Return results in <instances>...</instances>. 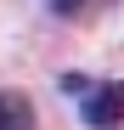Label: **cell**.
<instances>
[{
	"instance_id": "cell-1",
	"label": "cell",
	"mask_w": 124,
	"mask_h": 130,
	"mask_svg": "<svg viewBox=\"0 0 124 130\" xmlns=\"http://www.w3.org/2000/svg\"><path fill=\"white\" fill-rule=\"evenodd\" d=\"M79 119H85L90 130H113V124H124V79L90 85L85 102H79Z\"/></svg>"
},
{
	"instance_id": "cell-2",
	"label": "cell",
	"mask_w": 124,
	"mask_h": 130,
	"mask_svg": "<svg viewBox=\"0 0 124 130\" xmlns=\"http://www.w3.org/2000/svg\"><path fill=\"white\" fill-rule=\"evenodd\" d=\"M0 130H34V107H28V96L0 91Z\"/></svg>"
},
{
	"instance_id": "cell-3",
	"label": "cell",
	"mask_w": 124,
	"mask_h": 130,
	"mask_svg": "<svg viewBox=\"0 0 124 130\" xmlns=\"http://www.w3.org/2000/svg\"><path fill=\"white\" fill-rule=\"evenodd\" d=\"M45 6H51V11H62V17H73L79 6H85V0H45Z\"/></svg>"
}]
</instances>
